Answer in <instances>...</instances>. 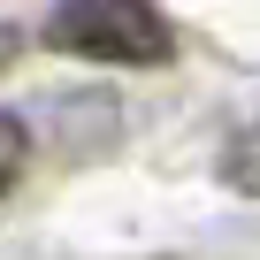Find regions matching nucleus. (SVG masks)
<instances>
[{"instance_id":"3","label":"nucleus","mask_w":260,"mask_h":260,"mask_svg":"<svg viewBox=\"0 0 260 260\" xmlns=\"http://www.w3.org/2000/svg\"><path fill=\"white\" fill-rule=\"evenodd\" d=\"M23 169H31V130H23L16 115H0V191H8Z\"/></svg>"},{"instance_id":"4","label":"nucleus","mask_w":260,"mask_h":260,"mask_svg":"<svg viewBox=\"0 0 260 260\" xmlns=\"http://www.w3.org/2000/svg\"><path fill=\"white\" fill-rule=\"evenodd\" d=\"M8 61H16V31L0 23V69H8Z\"/></svg>"},{"instance_id":"1","label":"nucleus","mask_w":260,"mask_h":260,"mask_svg":"<svg viewBox=\"0 0 260 260\" xmlns=\"http://www.w3.org/2000/svg\"><path fill=\"white\" fill-rule=\"evenodd\" d=\"M46 46L77 61H115V69H161L176 54V31L153 0H54Z\"/></svg>"},{"instance_id":"2","label":"nucleus","mask_w":260,"mask_h":260,"mask_svg":"<svg viewBox=\"0 0 260 260\" xmlns=\"http://www.w3.org/2000/svg\"><path fill=\"white\" fill-rule=\"evenodd\" d=\"M222 176H230V191H245V199H260V122H245L237 138L222 146Z\"/></svg>"}]
</instances>
